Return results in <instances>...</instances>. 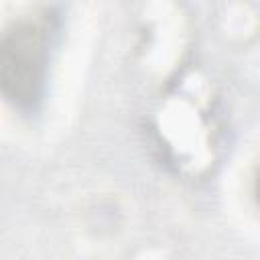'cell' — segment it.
I'll return each mask as SVG.
<instances>
[{
	"instance_id": "6da1fadb",
	"label": "cell",
	"mask_w": 260,
	"mask_h": 260,
	"mask_svg": "<svg viewBox=\"0 0 260 260\" xmlns=\"http://www.w3.org/2000/svg\"><path fill=\"white\" fill-rule=\"evenodd\" d=\"M47 28L35 22L14 24L2 41V89L14 106L39 98L47 63Z\"/></svg>"
},
{
	"instance_id": "7a4b0ae2",
	"label": "cell",
	"mask_w": 260,
	"mask_h": 260,
	"mask_svg": "<svg viewBox=\"0 0 260 260\" xmlns=\"http://www.w3.org/2000/svg\"><path fill=\"white\" fill-rule=\"evenodd\" d=\"M258 197H260V179H258Z\"/></svg>"
}]
</instances>
